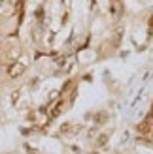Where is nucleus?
Instances as JSON below:
<instances>
[{
  "instance_id": "obj_1",
  "label": "nucleus",
  "mask_w": 153,
  "mask_h": 154,
  "mask_svg": "<svg viewBox=\"0 0 153 154\" xmlns=\"http://www.w3.org/2000/svg\"><path fill=\"white\" fill-rule=\"evenodd\" d=\"M23 73H25V64H21V62H13L10 68H8V75H10L11 79H17V77H21Z\"/></svg>"
},
{
  "instance_id": "obj_2",
  "label": "nucleus",
  "mask_w": 153,
  "mask_h": 154,
  "mask_svg": "<svg viewBox=\"0 0 153 154\" xmlns=\"http://www.w3.org/2000/svg\"><path fill=\"white\" fill-rule=\"evenodd\" d=\"M8 58H10V60L19 58V49L17 47H10V49H8Z\"/></svg>"
}]
</instances>
